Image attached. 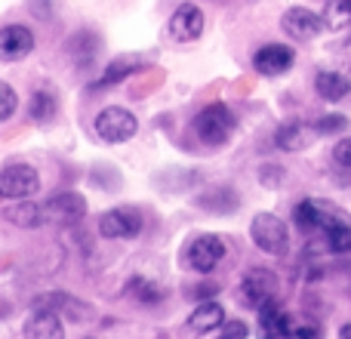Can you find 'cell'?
Listing matches in <instances>:
<instances>
[{
	"instance_id": "24",
	"label": "cell",
	"mask_w": 351,
	"mask_h": 339,
	"mask_svg": "<svg viewBox=\"0 0 351 339\" xmlns=\"http://www.w3.org/2000/svg\"><path fill=\"white\" fill-rule=\"evenodd\" d=\"M197 204L204 207L206 213H231L237 207V194L228 191V188H216V191L197 198Z\"/></svg>"
},
{
	"instance_id": "16",
	"label": "cell",
	"mask_w": 351,
	"mask_h": 339,
	"mask_svg": "<svg viewBox=\"0 0 351 339\" xmlns=\"http://www.w3.org/2000/svg\"><path fill=\"white\" fill-rule=\"evenodd\" d=\"M287 318L290 315L278 305V299H268L259 309V339H284Z\"/></svg>"
},
{
	"instance_id": "33",
	"label": "cell",
	"mask_w": 351,
	"mask_h": 339,
	"mask_svg": "<svg viewBox=\"0 0 351 339\" xmlns=\"http://www.w3.org/2000/svg\"><path fill=\"white\" fill-rule=\"evenodd\" d=\"M339 339H351V321L346 324V327H339Z\"/></svg>"
},
{
	"instance_id": "19",
	"label": "cell",
	"mask_w": 351,
	"mask_h": 339,
	"mask_svg": "<svg viewBox=\"0 0 351 339\" xmlns=\"http://www.w3.org/2000/svg\"><path fill=\"white\" fill-rule=\"evenodd\" d=\"M142 65H145V62H142L139 56H117V59L111 62L108 68H105V74H102V80L96 84V90H99V86H114V84H121V80H127L130 74L139 71Z\"/></svg>"
},
{
	"instance_id": "32",
	"label": "cell",
	"mask_w": 351,
	"mask_h": 339,
	"mask_svg": "<svg viewBox=\"0 0 351 339\" xmlns=\"http://www.w3.org/2000/svg\"><path fill=\"white\" fill-rule=\"evenodd\" d=\"M222 336L225 339H247L250 330H247V324H243V321H228L222 327Z\"/></svg>"
},
{
	"instance_id": "12",
	"label": "cell",
	"mask_w": 351,
	"mask_h": 339,
	"mask_svg": "<svg viewBox=\"0 0 351 339\" xmlns=\"http://www.w3.org/2000/svg\"><path fill=\"white\" fill-rule=\"evenodd\" d=\"M34 49V34L25 25H3L0 28V62H22Z\"/></svg>"
},
{
	"instance_id": "18",
	"label": "cell",
	"mask_w": 351,
	"mask_h": 339,
	"mask_svg": "<svg viewBox=\"0 0 351 339\" xmlns=\"http://www.w3.org/2000/svg\"><path fill=\"white\" fill-rule=\"evenodd\" d=\"M225 324V309L219 303H200L197 309L191 312V318H188V327L194 330V334H210V330L222 327Z\"/></svg>"
},
{
	"instance_id": "26",
	"label": "cell",
	"mask_w": 351,
	"mask_h": 339,
	"mask_svg": "<svg viewBox=\"0 0 351 339\" xmlns=\"http://www.w3.org/2000/svg\"><path fill=\"white\" fill-rule=\"evenodd\" d=\"M324 235H327V244L333 253H351V219L330 225Z\"/></svg>"
},
{
	"instance_id": "22",
	"label": "cell",
	"mask_w": 351,
	"mask_h": 339,
	"mask_svg": "<svg viewBox=\"0 0 351 339\" xmlns=\"http://www.w3.org/2000/svg\"><path fill=\"white\" fill-rule=\"evenodd\" d=\"M96 49H99V40H96V34H90V31H80V34H74L71 40H68V53L74 56V62H77L80 68L90 65V62L96 59Z\"/></svg>"
},
{
	"instance_id": "14",
	"label": "cell",
	"mask_w": 351,
	"mask_h": 339,
	"mask_svg": "<svg viewBox=\"0 0 351 339\" xmlns=\"http://www.w3.org/2000/svg\"><path fill=\"white\" fill-rule=\"evenodd\" d=\"M317 127H311V124H302V121H290L284 124V127L274 133V142H278L280 152H305V148L315 145L317 139Z\"/></svg>"
},
{
	"instance_id": "13",
	"label": "cell",
	"mask_w": 351,
	"mask_h": 339,
	"mask_svg": "<svg viewBox=\"0 0 351 339\" xmlns=\"http://www.w3.org/2000/svg\"><path fill=\"white\" fill-rule=\"evenodd\" d=\"M200 34H204V12L191 3L179 6L170 19V37L176 43H191V40H197Z\"/></svg>"
},
{
	"instance_id": "25",
	"label": "cell",
	"mask_w": 351,
	"mask_h": 339,
	"mask_svg": "<svg viewBox=\"0 0 351 339\" xmlns=\"http://www.w3.org/2000/svg\"><path fill=\"white\" fill-rule=\"evenodd\" d=\"M284 339H321V324L311 321V318H287V334Z\"/></svg>"
},
{
	"instance_id": "10",
	"label": "cell",
	"mask_w": 351,
	"mask_h": 339,
	"mask_svg": "<svg viewBox=\"0 0 351 339\" xmlns=\"http://www.w3.org/2000/svg\"><path fill=\"white\" fill-rule=\"evenodd\" d=\"M293 65H296V53L287 43H265V47H259L253 53V68L259 74H265V78H280Z\"/></svg>"
},
{
	"instance_id": "9",
	"label": "cell",
	"mask_w": 351,
	"mask_h": 339,
	"mask_svg": "<svg viewBox=\"0 0 351 339\" xmlns=\"http://www.w3.org/2000/svg\"><path fill=\"white\" fill-rule=\"evenodd\" d=\"M222 259H225V244L216 235H197L185 250V262L200 274L213 272Z\"/></svg>"
},
{
	"instance_id": "3",
	"label": "cell",
	"mask_w": 351,
	"mask_h": 339,
	"mask_svg": "<svg viewBox=\"0 0 351 339\" xmlns=\"http://www.w3.org/2000/svg\"><path fill=\"white\" fill-rule=\"evenodd\" d=\"M346 219H348L346 210H339V207H333L330 200H321V198H305L293 210V222L302 231H327L330 225L346 222Z\"/></svg>"
},
{
	"instance_id": "15",
	"label": "cell",
	"mask_w": 351,
	"mask_h": 339,
	"mask_svg": "<svg viewBox=\"0 0 351 339\" xmlns=\"http://www.w3.org/2000/svg\"><path fill=\"white\" fill-rule=\"evenodd\" d=\"M25 339H65V327L53 309H37L25 321Z\"/></svg>"
},
{
	"instance_id": "4",
	"label": "cell",
	"mask_w": 351,
	"mask_h": 339,
	"mask_svg": "<svg viewBox=\"0 0 351 339\" xmlns=\"http://www.w3.org/2000/svg\"><path fill=\"white\" fill-rule=\"evenodd\" d=\"M86 216V200L77 191H62L40 204V225H74Z\"/></svg>"
},
{
	"instance_id": "8",
	"label": "cell",
	"mask_w": 351,
	"mask_h": 339,
	"mask_svg": "<svg viewBox=\"0 0 351 339\" xmlns=\"http://www.w3.org/2000/svg\"><path fill=\"white\" fill-rule=\"evenodd\" d=\"M268 299H278V274L268 268H253L241 281V303L247 309H262Z\"/></svg>"
},
{
	"instance_id": "27",
	"label": "cell",
	"mask_w": 351,
	"mask_h": 339,
	"mask_svg": "<svg viewBox=\"0 0 351 339\" xmlns=\"http://www.w3.org/2000/svg\"><path fill=\"white\" fill-rule=\"evenodd\" d=\"M130 293H133L142 305H158L160 299H164V290H160L158 284H152L148 278H133L130 281Z\"/></svg>"
},
{
	"instance_id": "21",
	"label": "cell",
	"mask_w": 351,
	"mask_h": 339,
	"mask_svg": "<svg viewBox=\"0 0 351 339\" xmlns=\"http://www.w3.org/2000/svg\"><path fill=\"white\" fill-rule=\"evenodd\" d=\"M3 216H6V222L19 225V229H37V225H40V207L25 204V198H22V200H16V204H6Z\"/></svg>"
},
{
	"instance_id": "23",
	"label": "cell",
	"mask_w": 351,
	"mask_h": 339,
	"mask_svg": "<svg viewBox=\"0 0 351 339\" xmlns=\"http://www.w3.org/2000/svg\"><path fill=\"white\" fill-rule=\"evenodd\" d=\"M324 25L330 31H342L351 25V0H327L324 6Z\"/></svg>"
},
{
	"instance_id": "29",
	"label": "cell",
	"mask_w": 351,
	"mask_h": 339,
	"mask_svg": "<svg viewBox=\"0 0 351 339\" xmlns=\"http://www.w3.org/2000/svg\"><path fill=\"white\" fill-rule=\"evenodd\" d=\"M315 127H317V133H321V136L342 133V130H348V117L346 115H324Z\"/></svg>"
},
{
	"instance_id": "20",
	"label": "cell",
	"mask_w": 351,
	"mask_h": 339,
	"mask_svg": "<svg viewBox=\"0 0 351 339\" xmlns=\"http://www.w3.org/2000/svg\"><path fill=\"white\" fill-rule=\"evenodd\" d=\"M28 115L34 124H49L56 115H59V99H56L53 90H37L31 96V105H28Z\"/></svg>"
},
{
	"instance_id": "17",
	"label": "cell",
	"mask_w": 351,
	"mask_h": 339,
	"mask_svg": "<svg viewBox=\"0 0 351 339\" xmlns=\"http://www.w3.org/2000/svg\"><path fill=\"white\" fill-rule=\"evenodd\" d=\"M315 90H317V96L327 99V102H342L351 93V80L339 71H317Z\"/></svg>"
},
{
	"instance_id": "34",
	"label": "cell",
	"mask_w": 351,
	"mask_h": 339,
	"mask_svg": "<svg viewBox=\"0 0 351 339\" xmlns=\"http://www.w3.org/2000/svg\"><path fill=\"white\" fill-rule=\"evenodd\" d=\"M219 339H225V336H219Z\"/></svg>"
},
{
	"instance_id": "31",
	"label": "cell",
	"mask_w": 351,
	"mask_h": 339,
	"mask_svg": "<svg viewBox=\"0 0 351 339\" xmlns=\"http://www.w3.org/2000/svg\"><path fill=\"white\" fill-rule=\"evenodd\" d=\"M28 10L37 19H53V0H28Z\"/></svg>"
},
{
	"instance_id": "5",
	"label": "cell",
	"mask_w": 351,
	"mask_h": 339,
	"mask_svg": "<svg viewBox=\"0 0 351 339\" xmlns=\"http://www.w3.org/2000/svg\"><path fill=\"white\" fill-rule=\"evenodd\" d=\"M40 191V173L31 164H10L0 170V198L22 200Z\"/></svg>"
},
{
	"instance_id": "2",
	"label": "cell",
	"mask_w": 351,
	"mask_h": 339,
	"mask_svg": "<svg viewBox=\"0 0 351 339\" xmlns=\"http://www.w3.org/2000/svg\"><path fill=\"white\" fill-rule=\"evenodd\" d=\"M250 237L253 244L262 250V253H271V256H284L290 250V229L280 216L274 213H259L253 216L250 222Z\"/></svg>"
},
{
	"instance_id": "11",
	"label": "cell",
	"mask_w": 351,
	"mask_h": 339,
	"mask_svg": "<svg viewBox=\"0 0 351 339\" xmlns=\"http://www.w3.org/2000/svg\"><path fill=\"white\" fill-rule=\"evenodd\" d=\"M280 28L293 37V40H311L317 37L327 25H324V16L305 10V6H290V10L280 16Z\"/></svg>"
},
{
	"instance_id": "28",
	"label": "cell",
	"mask_w": 351,
	"mask_h": 339,
	"mask_svg": "<svg viewBox=\"0 0 351 339\" xmlns=\"http://www.w3.org/2000/svg\"><path fill=\"white\" fill-rule=\"evenodd\" d=\"M16 108H19V96H16V90H12L10 84H3V80H0V124L10 121V117L16 115Z\"/></svg>"
},
{
	"instance_id": "30",
	"label": "cell",
	"mask_w": 351,
	"mask_h": 339,
	"mask_svg": "<svg viewBox=\"0 0 351 339\" xmlns=\"http://www.w3.org/2000/svg\"><path fill=\"white\" fill-rule=\"evenodd\" d=\"M333 161L336 164H342V167H351V136L348 139H339L333 145Z\"/></svg>"
},
{
	"instance_id": "6",
	"label": "cell",
	"mask_w": 351,
	"mask_h": 339,
	"mask_svg": "<svg viewBox=\"0 0 351 339\" xmlns=\"http://www.w3.org/2000/svg\"><path fill=\"white\" fill-rule=\"evenodd\" d=\"M139 130V121L130 115L127 108H105L102 115L96 117V136L108 145H121V142H130Z\"/></svg>"
},
{
	"instance_id": "1",
	"label": "cell",
	"mask_w": 351,
	"mask_h": 339,
	"mask_svg": "<svg viewBox=\"0 0 351 339\" xmlns=\"http://www.w3.org/2000/svg\"><path fill=\"white\" fill-rule=\"evenodd\" d=\"M234 115H231L228 105L216 102V105H206L197 117H194V136H197L204 145H225L234 133Z\"/></svg>"
},
{
	"instance_id": "7",
	"label": "cell",
	"mask_w": 351,
	"mask_h": 339,
	"mask_svg": "<svg viewBox=\"0 0 351 339\" xmlns=\"http://www.w3.org/2000/svg\"><path fill=\"white\" fill-rule=\"evenodd\" d=\"M142 229H145V219H142V213L136 207H117V210H108L99 219V235L102 237L130 241V237H139Z\"/></svg>"
}]
</instances>
